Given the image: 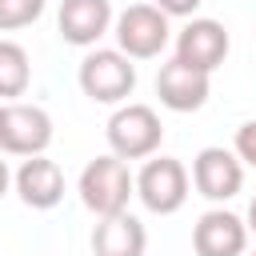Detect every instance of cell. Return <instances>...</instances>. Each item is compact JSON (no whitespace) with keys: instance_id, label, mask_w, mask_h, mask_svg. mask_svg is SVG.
<instances>
[{"instance_id":"6da1fadb","label":"cell","mask_w":256,"mask_h":256,"mask_svg":"<svg viewBox=\"0 0 256 256\" xmlns=\"http://www.w3.org/2000/svg\"><path fill=\"white\" fill-rule=\"evenodd\" d=\"M76 192H80V204L104 220V216H120L128 212V200L136 196V176L128 172V160L120 156H96L84 164L80 180H76Z\"/></svg>"},{"instance_id":"7a4b0ae2","label":"cell","mask_w":256,"mask_h":256,"mask_svg":"<svg viewBox=\"0 0 256 256\" xmlns=\"http://www.w3.org/2000/svg\"><path fill=\"white\" fill-rule=\"evenodd\" d=\"M76 80L92 104H124L136 88V64L120 48H92L80 60Z\"/></svg>"},{"instance_id":"3957f363","label":"cell","mask_w":256,"mask_h":256,"mask_svg":"<svg viewBox=\"0 0 256 256\" xmlns=\"http://www.w3.org/2000/svg\"><path fill=\"white\" fill-rule=\"evenodd\" d=\"M104 136H108L112 156H120V160H148V156H156V148L164 140V124H160V116L148 104H120L108 116Z\"/></svg>"},{"instance_id":"277c9868","label":"cell","mask_w":256,"mask_h":256,"mask_svg":"<svg viewBox=\"0 0 256 256\" xmlns=\"http://www.w3.org/2000/svg\"><path fill=\"white\" fill-rule=\"evenodd\" d=\"M112 36H116V48L128 60H152V56H160L168 48L172 28H168V16L156 4H128L116 16Z\"/></svg>"},{"instance_id":"5b68a950","label":"cell","mask_w":256,"mask_h":256,"mask_svg":"<svg viewBox=\"0 0 256 256\" xmlns=\"http://www.w3.org/2000/svg\"><path fill=\"white\" fill-rule=\"evenodd\" d=\"M136 196L156 216L180 212L188 200V168L176 156H148V164L136 176Z\"/></svg>"},{"instance_id":"8992f818","label":"cell","mask_w":256,"mask_h":256,"mask_svg":"<svg viewBox=\"0 0 256 256\" xmlns=\"http://www.w3.org/2000/svg\"><path fill=\"white\" fill-rule=\"evenodd\" d=\"M48 144H52V116L40 104H24V100L4 104V140H0V152L32 160V156H44Z\"/></svg>"},{"instance_id":"52a82bcc","label":"cell","mask_w":256,"mask_h":256,"mask_svg":"<svg viewBox=\"0 0 256 256\" xmlns=\"http://www.w3.org/2000/svg\"><path fill=\"white\" fill-rule=\"evenodd\" d=\"M232 40H228V28L220 20H208V16H192L180 32H176V60L196 68V72H216L228 56Z\"/></svg>"},{"instance_id":"ba28073f","label":"cell","mask_w":256,"mask_h":256,"mask_svg":"<svg viewBox=\"0 0 256 256\" xmlns=\"http://www.w3.org/2000/svg\"><path fill=\"white\" fill-rule=\"evenodd\" d=\"M192 184H196V192L204 200L224 204V200H232L244 188V164H240L236 152H228L220 144H208L192 160Z\"/></svg>"},{"instance_id":"9c48e42d","label":"cell","mask_w":256,"mask_h":256,"mask_svg":"<svg viewBox=\"0 0 256 256\" xmlns=\"http://www.w3.org/2000/svg\"><path fill=\"white\" fill-rule=\"evenodd\" d=\"M248 224L228 208H208L192 228L196 256H244L248 248Z\"/></svg>"},{"instance_id":"30bf717a","label":"cell","mask_w":256,"mask_h":256,"mask_svg":"<svg viewBox=\"0 0 256 256\" xmlns=\"http://www.w3.org/2000/svg\"><path fill=\"white\" fill-rule=\"evenodd\" d=\"M208 92H212V76L180 64L176 56L156 72V96L168 112H196L208 104Z\"/></svg>"},{"instance_id":"8fae6325","label":"cell","mask_w":256,"mask_h":256,"mask_svg":"<svg viewBox=\"0 0 256 256\" xmlns=\"http://www.w3.org/2000/svg\"><path fill=\"white\" fill-rule=\"evenodd\" d=\"M116 24L112 16V0H64L56 28L64 36V44L72 48H96V40Z\"/></svg>"},{"instance_id":"7c38bea8","label":"cell","mask_w":256,"mask_h":256,"mask_svg":"<svg viewBox=\"0 0 256 256\" xmlns=\"http://www.w3.org/2000/svg\"><path fill=\"white\" fill-rule=\"evenodd\" d=\"M12 184H16L20 200H24L28 208H36V212H48V208H56V204L64 200V172H60V164L48 160V156L24 160V164L16 168V176H12Z\"/></svg>"},{"instance_id":"4fadbf2b","label":"cell","mask_w":256,"mask_h":256,"mask_svg":"<svg viewBox=\"0 0 256 256\" xmlns=\"http://www.w3.org/2000/svg\"><path fill=\"white\" fill-rule=\"evenodd\" d=\"M148 232L132 212L120 216H104L92 228V256H144Z\"/></svg>"},{"instance_id":"5bb4252c","label":"cell","mask_w":256,"mask_h":256,"mask_svg":"<svg viewBox=\"0 0 256 256\" xmlns=\"http://www.w3.org/2000/svg\"><path fill=\"white\" fill-rule=\"evenodd\" d=\"M28 84H32V60H28L24 44L0 40V100L24 96Z\"/></svg>"},{"instance_id":"9a60e30c","label":"cell","mask_w":256,"mask_h":256,"mask_svg":"<svg viewBox=\"0 0 256 256\" xmlns=\"http://www.w3.org/2000/svg\"><path fill=\"white\" fill-rule=\"evenodd\" d=\"M48 0H0V32H16L28 28L44 16Z\"/></svg>"},{"instance_id":"2e32d148","label":"cell","mask_w":256,"mask_h":256,"mask_svg":"<svg viewBox=\"0 0 256 256\" xmlns=\"http://www.w3.org/2000/svg\"><path fill=\"white\" fill-rule=\"evenodd\" d=\"M232 152L240 156V164H248V168H256V120H248V124H240V128H236V140H232Z\"/></svg>"},{"instance_id":"e0dca14e","label":"cell","mask_w":256,"mask_h":256,"mask_svg":"<svg viewBox=\"0 0 256 256\" xmlns=\"http://www.w3.org/2000/svg\"><path fill=\"white\" fill-rule=\"evenodd\" d=\"M152 4H156L168 20H172V16H188V20H192V16H196V8H200L204 0H152Z\"/></svg>"},{"instance_id":"ac0fdd59","label":"cell","mask_w":256,"mask_h":256,"mask_svg":"<svg viewBox=\"0 0 256 256\" xmlns=\"http://www.w3.org/2000/svg\"><path fill=\"white\" fill-rule=\"evenodd\" d=\"M8 184H12V172H8V164L0 160V200H4V192H8Z\"/></svg>"},{"instance_id":"d6986e66","label":"cell","mask_w":256,"mask_h":256,"mask_svg":"<svg viewBox=\"0 0 256 256\" xmlns=\"http://www.w3.org/2000/svg\"><path fill=\"white\" fill-rule=\"evenodd\" d=\"M244 224H248V232L256 236V196L248 200V216H244Z\"/></svg>"},{"instance_id":"ffe728a7","label":"cell","mask_w":256,"mask_h":256,"mask_svg":"<svg viewBox=\"0 0 256 256\" xmlns=\"http://www.w3.org/2000/svg\"><path fill=\"white\" fill-rule=\"evenodd\" d=\"M0 140H4V104H0Z\"/></svg>"},{"instance_id":"44dd1931","label":"cell","mask_w":256,"mask_h":256,"mask_svg":"<svg viewBox=\"0 0 256 256\" xmlns=\"http://www.w3.org/2000/svg\"><path fill=\"white\" fill-rule=\"evenodd\" d=\"M252 256H256V252H252Z\"/></svg>"}]
</instances>
